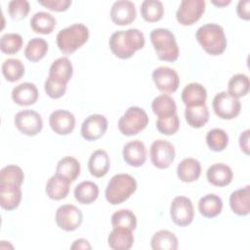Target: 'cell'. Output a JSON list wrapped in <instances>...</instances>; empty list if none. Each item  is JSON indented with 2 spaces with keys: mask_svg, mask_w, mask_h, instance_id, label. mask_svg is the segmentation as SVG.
Returning a JSON list of instances; mask_svg holds the SVG:
<instances>
[{
  "mask_svg": "<svg viewBox=\"0 0 250 250\" xmlns=\"http://www.w3.org/2000/svg\"><path fill=\"white\" fill-rule=\"evenodd\" d=\"M108 44L115 57L126 60L133 57L137 51L143 49L146 40L142 31L137 28H129L112 33Z\"/></svg>",
  "mask_w": 250,
  "mask_h": 250,
  "instance_id": "obj_1",
  "label": "cell"
},
{
  "mask_svg": "<svg viewBox=\"0 0 250 250\" xmlns=\"http://www.w3.org/2000/svg\"><path fill=\"white\" fill-rule=\"evenodd\" d=\"M195 37L202 49L211 56H219L227 48V38L223 27L219 24L206 23L200 26Z\"/></svg>",
  "mask_w": 250,
  "mask_h": 250,
  "instance_id": "obj_2",
  "label": "cell"
},
{
  "mask_svg": "<svg viewBox=\"0 0 250 250\" xmlns=\"http://www.w3.org/2000/svg\"><path fill=\"white\" fill-rule=\"evenodd\" d=\"M137 189V182L129 174L114 175L105 188V199L111 205H118L126 201Z\"/></svg>",
  "mask_w": 250,
  "mask_h": 250,
  "instance_id": "obj_3",
  "label": "cell"
},
{
  "mask_svg": "<svg viewBox=\"0 0 250 250\" xmlns=\"http://www.w3.org/2000/svg\"><path fill=\"white\" fill-rule=\"evenodd\" d=\"M89 39V29L83 23H74L59 31L57 45L61 52L65 55L73 54Z\"/></svg>",
  "mask_w": 250,
  "mask_h": 250,
  "instance_id": "obj_4",
  "label": "cell"
},
{
  "mask_svg": "<svg viewBox=\"0 0 250 250\" xmlns=\"http://www.w3.org/2000/svg\"><path fill=\"white\" fill-rule=\"evenodd\" d=\"M150 41L159 60L175 62L179 57V47L175 35L167 28H154L150 34Z\"/></svg>",
  "mask_w": 250,
  "mask_h": 250,
  "instance_id": "obj_5",
  "label": "cell"
},
{
  "mask_svg": "<svg viewBox=\"0 0 250 250\" xmlns=\"http://www.w3.org/2000/svg\"><path fill=\"white\" fill-rule=\"evenodd\" d=\"M148 124L146 112L139 106H130L118 120V129L125 136H134Z\"/></svg>",
  "mask_w": 250,
  "mask_h": 250,
  "instance_id": "obj_6",
  "label": "cell"
},
{
  "mask_svg": "<svg viewBox=\"0 0 250 250\" xmlns=\"http://www.w3.org/2000/svg\"><path fill=\"white\" fill-rule=\"evenodd\" d=\"M212 106L215 114L226 120L235 118L241 110V104L239 100L230 96L226 91L220 92L214 97Z\"/></svg>",
  "mask_w": 250,
  "mask_h": 250,
  "instance_id": "obj_7",
  "label": "cell"
},
{
  "mask_svg": "<svg viewBox=\"0 0 250 250\" xmlns=\"http://www.w3.org/2000/svg\"><path fill=\"white\" fill-rule=\"evenodd\" d=\"M175 155L174 146L166 140H156L150 146V160L158 169H166L170 167L175 159Z\"/></svg>",
  "mask_w": 250,
  "mask_h": 250,
  "instance_id": "obj_8",
  "label": "cell"
},
{
  "mask_svg": "<svg viewBox=\"0 0 250 250\" xmlns=\"http://www.w3.org/2000/svg\"><path fill=\"white\" fill-rule=\"evenodd\" d=\"M170 216L173 223L179 227H187L194 218L192 202L186 196H177L170 206Z\"/></svg>",
  "mask_w": 250,
  "mask_h": 250,
  "instance_id": "obj_9",
  "label": "cell"
},
{
  "mask_svg": "<svg viewBox=\"0 0 250 250\" xmlns=\"http://www.w3.org/2000/svg\"><path fill=\"white\" fill-rule=\"evenodd\" d=\"M55 220L60 229L65 231H73L81 226L83 214L76 206L64 204L57 209Z\"/></svg>",
  "mask_w": 250,
  "mask_h": 250,
  "instance_id": "obj_10",
  "label": "cell"
},
{
  "mask_svg": "<svg viewBox=\"0 0 250 250\" xmlns=\"http://www.w3.org/2000/svg\"><path fill=\"white\" fill-rule=\"evenodd\" d=\"M204 11V0H183L176 12V19L182 25H191L201 18Z\"/></svg>",
  "mask_w": 250,
  "mask_h": 250,
  "instance_id": "obj_11",
  "label": "cell"
},
{
  "mask_svg": "<svg viewBox=\"0 0 250 250\" xmlns=\"http://www.w3.org/2000/svg\"><path fill=\"white\" fill-rule=\"evenodd\" d=\"M14 122L17 129L26 136H36L43 128L41 115L31 109L19 111L15 115Z\"/></svg>",
  "mask_w": 250,
  "mask_h": 250,
  "instance_id": "obj_12",
  "label": "cell"
},
{
  "mask_svg": "<svg viewBox=\"0 0 250 250\" xmlns=\"http://www.w3.org/2000/svg\"><path fill=\"white\" fill-rule=\"evenodd\" d=\"M152 80L156 88L163 93H174L180 85V78L175 69L159 66L152 71Z\"/></svg>",
  "mask_w": 250,
  "mask_h": 250,
  "instance_id": "obj_13",
  "label": "cell"
},
{
  "mask_svg": "<svg viewBox=\"0 0 250 250\" xmlns=\"http://www.w3.org/2000/svg\"><path fill=\"white\" fill-rule=\"evenodd\" d=\"M107 129V119L102 114L89 115L81 125V136L86 141L102 138Z\"/></svg>",
  "mask_w": 250,
  "mask_h": 250,
  "instance_id": "obj_14",
  "label": "cell"
},
{
  "mask_svg": "<svg viewBox=\"0 0 250 250\" xmlns=\"http://www.w3.org/2000/svg\"><path fill=\"white\" fill-rule=\"evenodd\" d=\"M135 4L128 0H120L113 3L110 10L111 21L117 25H127L136 19Z\"/></svg>",
  "mask_w": 250,
  "mask_h": 250,
  "instance_id": "obj_15",
  "label": "cell"
},
{
  "mask_svg": "<svg viewBox=\"0 0 250 250\" xmlns=\"http://www.w3.org/2000/svg\"><path fill=\"white\" fill-rule=\"evenodd\" d=\"M49 124L56 134L68 135L75 127V117L70 111L58 109L51 113Z\"/></svg>",
  "mask_w": 250,
  "mask_h": 250,
  "instance_id": "obj_16",
  "label": "cell"
},
{
  "mask_svg": "<svg viewBox=\"0 0 250 250\" xmlns=\"http://www.w3.org/2000/svg\"><path fill=\"white\" fill-rule=\"evenodd\" d=\"M122 155L124 161L133 167H141L146 159V149L143 142L131 141L123 146Z\"/></svg>",
  "mask_w": 250,
  "mask_h": 250,
  "instance_id": "obj_17",
  "label": "cell"
},
{
  "mask_svg": "<svg viewBox=\"0 0 250 250\" xmlns=\"http://www.w3.org/2000/svg\"><path fill=\"white\" fill-rule=\"evenodd\" d=\"M38 89L30 82L21 83L12 91V99L19 105H31L38 100Z\"/></svg>",
  "mask_w": 250,
  "mask_h": 250,
  "instance_id": "obj_18",
  "label": "cell"
},
{
  "mask_svg": "<svg viewBox=\"0 0 250 250\" xmlns=\"http://www.w3.org/2000/svg\"><path fill=\"white\" fill-rule=\"evenodd\" d=\"M206 177L208 182L216 187H226L232 181V170L224 163H215L207 170Z\"/></svg>",
  "mask_w": 250,
  "mask_h": 250,
  "instance_id": "obj_19",
  "label": "cell"
},
{
  "mask_svg": "<svg viewBox=\"0 0 250 250\" xmlns=\"http://www.w3.org/2000/svg\"><path fill=\"white\" fill-rule=\"evenodd\" d=\"M70 183L69 180L56 173L46 184V193L53 200L63 199L69 192Z\"/></svg>",
  "mask_w": 250,
  "mask_h": 250,
  "instance_id": "obj_20",
  "label": "cell"
},
{
  "mask_svg": "<svg viewBox=\"0 0 250 250\" xmlns=\"http://www.w3.org/2000/svg\"><path fill=\"white\" fill-rule=\"evenodd\" d=\"M229 206L238 216H247L250 212V186H246L231 192Z\"/></svg>",
  "mask_w": 250,
  "mask_h": 250,
  "instance_id": "obj_21",
  "label": "cell"
},
{
  "mask_svg": "<svg viewBox=\"0 0 250 250\" xmlns=\"http://www.w3.org/2000/svg\"><path fill=\"white\" fill-rule=\"evenodd\" d=\"M110 167L109 156L103 149L95 150L88 161V169L92 176L96 178L104 177Z\"/></svg>",
  "mask_w": 250,
  "mask_h": 250,
  "instance_id": "obj_22",
  "label": "cell"
},
{
  "mask_svg": "<svg viewBox=\"0 0 250 250\" xmlns=\"http://www.w3.org/2000/svg\"><path fill=\"white\" fill-rule=\"evenodd\" d=\"M107 243L114 250L130 249L134 243L132 230L125 228H113L107 237Z\"/></svg>",
  "mask_w": 250,
  "mask_h": 250,
  "instance_id": "obj_23",
  "label": "cell"
},
{
  "mask_svg": "<svg viewBox=\"0 0 250 250\" xmlns=\"http://www.w3.org/2000/svg\"><path fill=\"white\" fill-rule=\"evenodd\" d=\"M206 99L207 91L199 83H189L184 88L182 92V101L187 107L204 104Z\"/></svg>",
  "mask_w": 250,
  "mask_h": 250,
  "instance_id": "obj_24",
  "label": "cell"
},
{
  "mask_svg": "<svg viewBox=\"0 0 250 250\" xmlns=\"http://www.w3.org/2000/svg\"><path fill=\"white\" fill-rule=\"evenodd\" d=\"M201 174L200 162L195 158H185L177 166L178 178L184 183L196 181Z\"/></svg>",
  "mask_w": 250,
  "mask_h": 250,
  "instance_id": "obj_25",
  "label": "cell"
},
{
  "mask_svg": "<svg viewBox=\"0 0 250 250\" xmlns=\"http://www.w3.org/2000/svg\"><path fill=\"white\" fill-rule=\"evenodd\" d=\"M21 200V187L0 184V205L3 209L11 211L16 209Z\"/></svg>",
  "mask_w": 250,
  "mask_h": 250,
  "instance_id": "obj_26",
  "label": "cell"
},
{
  "mask_svg": "<svg viewBox=\"0 0 250 250\" xmlns=\"http://www.w3.org/2000/svg\"><path fill=\"white\" fill-rule=\"evenodd\" d=\"M223 209V201L221 197L214 193L204 195L199 199L198 210L205 218H214L221 214Z\"/></svg>",
  "mask_w": 250,
  "mask_h": 250,
  "instance_id": "obj_27",
  "label": "cell"
},
{
  "mask_svg": "<svg viewBox=\"0 0 250 250\" xmlns=\"http://www.w3.org/2000/svg\"><path fill=\"white\" fill-rule=\"evenodd\" d=\"M72 73V63L66 57L57 59L55 62H53L49 69V76L64 84H67V82L71 79Z\"/></svg>",
  "mask_w": 250,
  "mask_h": 250,
  "instance_id": "obj_28",
  "label": "cell"
},
{
  "mask_svg": "<svg viewBox=\"0 0 250 250\" xmlns=\"http://www.w3.org/2000/svg\"><path fill=\"white\" fill-rule=\"evenodd\" d=\"M150 246L153 250H176L178 248V238L170 230L161 229L152 235Z\"/></svg>",
  "mask_w": 250,
  "mask_h": 250,
  "instance_id": "obj_29",
  "label": "cell"
},
{
  "mask_svg": "<svg viewBox=\"0 0 250 250\" xmlns=\"http://www.w3.org/2000/svg\"><path fill=\"white\" fill-rule=\"evenodd\" d=\"M185 117L188 124L192 128H201L209 120V110L206 104L188 106L185 110Z\"/></svg>",
  "mask_w": 250,
  "mask_h": 250,
  "instance_id": "obj_30",
  "label": "cell"
},
{
  "mask_svg": "<svg viewBox=\"0 0 250 250\" xmlns=\"http://www.w3.org/2000/svg\"><path fill=\"white\" fill-rule=\"evenodd\" d=\"M56 23V19L47 12H37L30 20V26L33 31L41 34L52 33Z\"/></svg>",
  "mask_w": 250,
  "mask_h": 250,
  "instance_id": "obj_31",
  "label": "cell"
},
{
  "mask_svg": "<svg viewBox=\"0 0 250 250\" xmlns=\"http://www.w3.org/2000/svg\"><path fill=\"white\" fill-rule=\"evenodd\" d=\"M80 163L72 156H65L60 159L56 167V173L74 182L80 175Z\"/></svg>",
  "mask_w": 250,
  "mask_h": 250,
  "instance_id": "obj_32",
  "label": "cell"
},
{
  "mask_svg": "<svg viewBox=\"0 0 250 250\" xmlns=\"http://www.w3.org/2000/svg\"><path fill=\"white\" fill-rule=\"evenodd\" d=\"M98 196L99 187L91 181H84L74 188V197L81 204H91Z\"/></svg>",
  "mask_w": 250,
  "mask_h": 250,
  "instance_id": "obj_33",
  "label": "cell"
},
{
  "mask_svg": "<svg viewBox=\"0 0 250 250\" xmlns=\"http://www.w3.org/2000/svg\"><path fill=\"white\" fill-rule=\"evenodd\" d=\"M151 108L158 117L171 116L177 113V105L175 101L170 96L164 94L153 99Z\"/></svg>",
  "mask_w": 250,
  "mask_h": 250,
  "instance_id": "obj_34",
  "label": "cell"
},
{
  "mask_svg": "<svg viewBox=\"0 0 250 250\" xmlns=\"http://www.w3.org/2000/svg\"><path fill=\"white\" fill-rule=\"evenodd\" d=\"M47 52H48L47 41L43 38L35 37L28 41L24 49V56L28 61L36 62L42 60L46 56Z\"/></svg>",
  "mask_w": 250,
  "mask_h": 250,
  "instance_id": "obj_35",
  "label": "cell"
},
{
  "mask_svg": "<svg viewBox=\"0 0 250 250\" xmlns=\"http://www.w3.org/2000/svg\"><path fill=\"white\" fill-rule=\"evenodd\" d=\"M163 14V4L158 0H145L141 5V15L146 21H158L162 19Z\"/></svg>",
  "mask_w": 250,
  "mask_h": 250,
  "instance_id": "obj_36",
  "label": "cell"
},
{
  "mask_svg": "<svg viewBox=\"0 0 250 250\" xmlns=\"http://www.w3.org/2000/svg\"><path fill=\"white\" fill-rule=\"evenodd\" d=\"M250 87L249 77L243 73L231 76L228 83V93L234 98H241L248 94Z\"/></svg>",
  "mask_w": 250,
  "mask_h": 250,
  "instance_id": "obj_37",
  "label": "cell"
},
{
  "mask_svg": "<svg viewBox=\"0 0 250 250\" xmlns=\"http://www.w3.org/2000/svg\"><path fill=\"white\" fill-rule=\"evenodd\" d=\"M3 76L9 82L20 80L24 74V65L18 59H8L2 63Z\"/></svg>",
  "mask_w": 250,
  "mask_h": 250,
  "instance_id": "obj_38",
  "label": "cell"
},
{
  "mask_svg": "<svg viewBox=\"0 0 250 250\" xmlns=\"http://www.w3.org/2000/svg\"><path fill=\"white\" fill-rule=\"evenodd\" d=\"M111 225L113 228H125L134 230L137 227V218L131 210L121 209L112 214Z\"/></svg>",
  "mask_w": 250,
  "mask_h": 250,
  "instance_id": "obj_39",
  "label": "cell"
},
{
  "mask_svg": "<svg viewBox=\"0 0 250 250\" xmlns=\"http://www.w3.org/2000/svg\"><path fill=\"white\" fill-rule=\"evenodd\" d=\"M24 175L21 167L17 165H8L0 171V184L15 185L21 187L23 183Z\"/></svg>",
  "mask_w": 250,
  "mask_h": 250,
  "instance_id": "obj_40",
  "label": "cell"
},
{
  "mask_svg": "<svg viewBox=\"0 0 250 250\" xmlns=\"http://www.w3.org/2000/svg\"><path fill=\"white\" fill-rule=\"evenodd\" d=\"M206 143L211 150L222 151L228 146L229 136L223 129L214 128L207 133Z\"/></svg>",
  "mask_w": 250,
  "mask_h": 250,
  "instance_id": "obj_41",
  "label": "cell"
},
{
  "mask_svg": "<svg viewBox=\"0 0 250 250\" xmlns=\"http://www.w3.org/2000/svg\"><path fill=\"white\" fill-rule=\"evenodd\" d=\"M22 47V37L18 33H6L0 39V49L7 55L17 54Z\"/></svg>",
  "mask_w": 250,
  "mask_h": 250,
  "instance_id": "obj_42",
  "label": "cell"
},
{
  "mask_svg": "<svg viewBox=\"0 0 250 250\" xmlns=\"http://www.w3.org/2000/svg\"><path fill=\"white\" fill-rule=\"evenodd\" d=\"M157 130L163 135H174L180 128V119L178 114L166 117H158L156 121Z\"/></svg>",
  "mask_w": 250,
  "mask_h": 250,
  "instance_id": "obj_43",
  "label": "cell"
},
{
  "mask_svg": "<svg viewBox=\"0 0 250 250\" xmlns=\"http://www.w3.org/2000/svg\"><path fill=\"white\" fill-rule=\"evenodd\" d=\"M30 10L29 3L25 0H13L9 2L8 13L13 20L21 21L24 19Z\"/></svg>",
  "mask_w": 250,
  "mask_h": 250,
  "instance_id": "obj_44",
  "label": "cell"
},
{
  "mask_svg": "<svg viewBox=\"0 0 250 250\" xmlns=\"http://www.w3.org/2000/svg\"><path fill=\"white\" fill-rule=\"evenodd\" d=\"M44 89L46 94L51 99H59L65 94L66 84L62 83L59 80L48 75L44 84Z\"/></svg>",
  "mask_w": 250,
  "mask_h": 250,
  "instance_id": "obj_45",
  "label": "cell"
},
{
  "mask_svg": "<svg viewBox=\"0 0 250 250\" xmlns=\"http://www.w3.org/2000/svg\"><path fill=\"white\" fill-rule=\"evenodd\" d=\"M38 3L45 8L56 12L66 11L71 5L70 0H38Z\"/></svg>",
  "mask_w": 250,
  "mask_h": 250,
  "instance_id": "obj_46",
  "label": "cell"
},
{
  "mask_svg": "<svg viewBox=\"0 0 250 250\" xmlns=\"http://www.w3.org/2000/svg\"><path fill=\"white\" fill-rule=\"evenodd\" d=\"M250 1L249 0H241L238 2L236 7V13L240 19L248 21L250 19Z\"/></svg>",
  "mask_w": 250,
  "mask_h": 250,
  "instance_id": "obj_47",
  "label": "cell"
},
{
  "mask_svg": "<svg viewBox=\"0 0 250 250\" xmlns=\"http://www.w3.org/2000/svg\"><path fill=\"white\" fill-rule=\"evenodd\" d=\"M249 133L250 131L247 129L243 131L239 136V146L241 150L245 154H249Z\"/></svg>",
  "mask_w": 250,
  "mask_h": 250,
  "instance_id": "obj_48",
  "label": "cell"
},
{
  "mask_svg": "<svg viewBox=\"0 0 250 250\" xmlns=\"http://www.w3.org/2000/svg\"><path fill=\"white\" fill-rule=\"evenodd\" d=\"M91 248H92V246L90 245L88 240H86L84 238L76 239L72 243V245L70 246V249H72V250H76V249H91Z\"/></svg>",
  "mask_w": 250,
  "mask_h": 250,
  "instance_id": "obj_49",
  "label": "cell"
},
{
  "mask_svg": "<svg viewBox=\"0 0 250 250\" xmlns=\"http://www.w3.org/2000/svg\"><path fill=\"white\" fill-rule=\"evenodd\" d=\"M230 0H221V1H216V0H213L212 3L218 7H225L229 4H230Z\"/></svg>",
  "mask_w": 250,
  "mask_h": 250,
  "instance_id": "obj_50",
  "label": "cell"
}]
</instances>
